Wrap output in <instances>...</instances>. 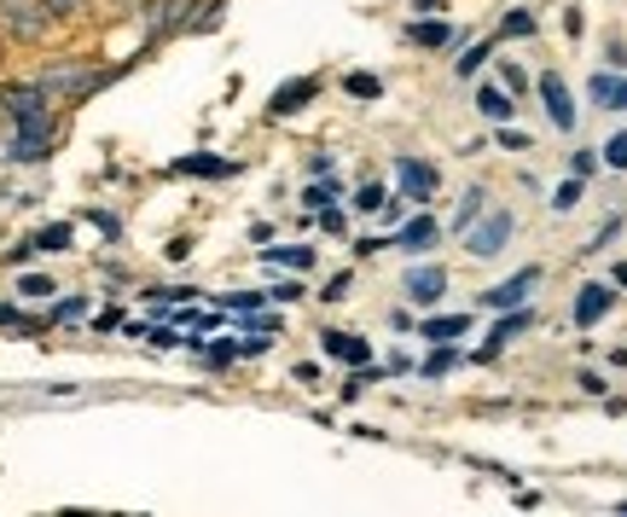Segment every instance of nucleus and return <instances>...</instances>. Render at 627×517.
I'll return each mask as SVG.
<instances>
[{"mask_svg":"<svg viewBox=\"0 0 627 517\" xmlns=\"http://www.w3.org/2000/svg\"><path fill=\"white\" fill-rule=\"evenodd\" d=\"M326 355L349 360V367H366V360H372V344H366L360 331H326Z\"/></svg>","mask_w":627,"mask_h":517,"instance_id":"obj_12","label":"nucleus"},{"mask_svg":"<svg viewBox=\"0 0 627 517\" xmlns=\"http://www.w3.org/2000/svg\"><path fill=\"white\" fill-rule=\"evenodd\" d=\"M540 99H546V117H553V128H575V99H569V88H564V76L558 70H546L540 76Z\"/></svg>","mask_w":627,"mask_h":517,"instance_id":"obj_7","label":"nucleus"},{"mask_svg":"<svg viewBox=\"0 0 627 517\" xmlns=\"http://www.w3.org/2000/svg\"><path fill=\"white\" fill-rule=\"evenodd\" d=\"M146 338H151L157 349H175V344H180V331H175V326H151V331H146Z\"/></svg>","mask_w":627,"mask_h":517,"instance_id":"obj_30","label":"nucleus"},{"mask_svg":"<svg viewBox=\"0 0 627 517\" xmlns=\"http://www.w3.org/2000/svg\"><path fill=\"white\" fill-rule=\"evenodd\" d=\"M349 286H355V279H349V274H337V279H331V286H326L320 297H326V302H344V297H349Z\"/></svg>","mask_w":627,"mask_h":517,"instance_id":"obj_31","label":"nucleus"},{"mask_svg":"<svg viewBox=\"0 0 627 517\" xmlns=\"http://www.w3.org/2000/svg\"><path fill=\"white\" fill-rule=\"evenodd\" d=\"M488 59H494V47H488V41H482V47H470V53H465V59H459V64H454V70H459V76H477V70H482V64H488Z\"/></svg>","mask_w":627,"mask_h":517,"instance_id":"obj_26","label":"nucleus"},{"mask_svg":"<svg viewBox=\"0 0 627 517\" xmlns=\"http://www.w3.org/2000/svg\"><path fill=\"white\" fill-rule=\"evenodd\" d=\"M511 232H517V216L500 203V210H482L477 221L459 232V239H465V250L477 256V262H488V256H500V250L511 245Z\"/></svg>","mask_w":627,"mask_h":517,"instance_id":"obj_1","label":"nucleus"},{"mask_svg":"<svg viewBox=\"0 0 627 517\" xmlns=\"http://www.w3.org/2000/svg\"><path fill=\"white\" fill-rule=\"evenodd\" d=\"M82 308H88L82 297H70V302H59V308H52V320H82Z\"/></svg>","mask_w":627,"mask_h":517,"instance_id":"obj_33","label":"nucleus"},{"mask_svg":"<svg viewBox=\"0 0 627 517\" xmlns=\"http://www.w3.org/2000/svg\"><path fill=\"white\" fill-rule=\"evenodd\" d=\"M36 250H70V227L59 221V227H41L36 232Z\"/></svg>","mask_w":627,"mask_h":517,"instance_id":"obj_24","label":"nucleus"},{"mask_svg":"<svg viewBox=\"0 0 627 517\" xmlns=\"http://www.w3.org/2000/svg\"><path fill=\"white\" fill-rule=\"evenodd\" d=\"M268 302V291H239V297H227V308H261Z\"/></svg>","mask_w":627,"mask_h":517,"instance_id":"obj_35","label":"nucleus"},{"mask_svg":"<svg viewBox=\"0 0 627 517\" xmlns=\"http://www.w3.org/2000/svg\"><path fill=\"white\" fill-rule=\"evenodd\" d=\"M500 36H506V41H517V36H535V12H529V7L506 12V18H500Z\"/></svg>","mask_w":627,"mask_h":517,"instance_id":"obj_19","label":"nucleus"},{"mask_svg":"<svg viewBox=\"0 0 627 517\" xmlns=\"http://www.w3.org/2000/svg\"><path fill=\"white\" fill-rule=\"evenodd\" d=\"M384 203H389V192L378 187V180H372V187H360V192H355V210H366V216H378Z\"/></svg>","mask_w":627,"mask_h":517,"instance_id":"obj_23","label":"nucleus"},{"mask_svg":"<svg viewBox=\"0 0 627 517\" xmlns=\"http://www.w3.org/2000/svg\"><path fill=\"white\" fill-rule=\"evenodd\" d=\"M268 297H273V302H297V297H302V286H273Z\"/></svg>","mask_w":627,"mask_h":517,"instance_id":"obj_39","label":"nucleus"},{"mask_svg":"<svg viewBox=\"0 0 627 517\" xmlns=\"http://www.w3.org/2000/svg\"><path fill=\"white\" fill-rule=\"evenodd\" d=\"M610 239H616V221H605V227H598V232H593V245H581V250H587V256H598V250H605Z\"/></svg>","mask_w":627,"mask_h":517,"instance_id":"obj_32","label":"nucleus"},{"mask_svg":"<svg viewBox=\"0 0 627 517\" xmlns=\"http://www.w3.org/2000/svg\"><path fill=\"white\" fill-rule=\"evenodd\" d=\"M569 169H575V175H593V169H598V158H593V151H575Z\"/></svg>","mask_w":627,"mask_h":517,"instance_id":"obj_37","label":"nucleus"},{"mask_svg":"<svg viewBox=\"0 0 627 517\" xmlns=\"http://www.w3.org/2000/svg\"><path fill=\"white\" fill-rule=\"evenodd\" d=\"M500 82H506L511 93H522V88H529V76H522V70L511 64V59H500Z\"/></svg>","mask_w":627,"mask_h":517,"instance_id":"obj_28","label":"nucleus"},{"mask_svg":"<svg viewBox=\"0 0 627 517\" xmlns=\"http://www.w3.org/2000/svg\"><path fill=\"white\" fill-rule=\"evenodd\" d=\"M0 106H7L12 111V122H52V111H47V88L36 82V88H7V93H0Z\"/></svg>","mask_w":627,"mask_h":517,"instance_id":"obj_5","label":"nucleus"},{"mask_svg":"<svg viewBox=\"0 0 627 517\" xmlns=\"http://www.w3.org/2000/svg\"><path fill=\"white\" fill-rule=\"evenodd\" d=\"M488 210V192L482 187H465V198H459V216H454V232H465L470 221H477Z\"/></svg>","mask_w":627,"mask_h":517,"instance_id":"obj_16","label":"nucleus"},{"mask_svg":"<svg viewBox=\"0 0 627 517\" xmlns=\"http://www.w3.org/2000/svg\"><path fill=\"white\" fill-rule=\"evenodd\" d=\"M407 41L412 47H459V30H454V23H412V30H407Z\"/></svg>","mask_w":627,"mask_h":517,"instance_id":"obj_15","label":"nucleus"},{"mask_svg":"<svg viewBox=\"0 0 627 517\" xmlns=\"http://www.w3.org/2000/svg\"><path fill=\"white\" fill-rule=\"evenodd\" d=\"M535 286H540V268H522V274L500 279L494 291H482V308H494V315H506V308H522Z\"/></svg>","mask_w":627,"mask_h":517,"instance_id":"obj_3","label":"nucleus"},{"mask_svg":"<svg viewBox=\"0 0 627 517\" xmlns=\"http://www.w3.org/2000/svg\"><path fill=\"white\" fill-rule=\"evenodd\" d=\"M436 239H441V227H436V216H412L401 232H396V239H389V245H401L407 256H425V250H436Z\"/></svg>","mask_w":627,"mask_h":517,"instance_id":"obj_10","label":"nucleus"},{"mask_svg":"<svg viewBox=\"0 0 627 517\" xmlns=\"http://www.w3.org/2000/svg\"><path fill=\"white\" fill-rule=\"evenodd\" d=\"M459 367V355H454V344H436V355L425 360V378H441V372H454Z\"/></svg>","mask_w":627,"mask_h":517,"instance_id":"obj_21","label":"nucleus"},{"mask_svg":"<svg viewBox=\"0 0 627 517\" xmlns=\"http://www.w3.org/2000/svg\"><path fill=\"white\" fill-rule=\"evenodd\" d=\"M320 227L326 232H344V210H320Z\"/></svg>","mask_w":627,"mask_h":517,"instance_id":"obj_38","label":"nucleus"},{"mask_svg":"<svg viewBox=\"0 0 627 517\" xmlns=\"http://www.w3.org/2000/svg\"><path fill=\"white\" fill-rule=\"evenodd\" d=\"M441 7V0H412V12H436Z\"/></svg>","mask_w":627,"mask_h":517,"instance_id":"obj_40","label":"nucleus"},{"mask_svg":"<svg viewBox=\"0 0 627 517\" xmlns=\"http://www.w3.org/2000/svg\"><path fill=\"white\" fill-rule=\"evenodd\" d=\"M477 111L488 117V122H511L517 117V99H511V88H477Z\"/></svg>","mask_w":627,"mask_h":517,"instance_id":"obj_14","label":"nucleus"},{"mask_svg":"<svg viewBox=\"0 0 627 517\" xmlns=\"http://www.w3.org/2000/svg\"><path fill=\"white\" fill-rule=\"evenodd\" d=\"M261 262L291 268V274H308V268H314V245H261Z\"/></svg>","mask_w":627,"mask_h":517,"instance_id":"obj_13","label":"nucleus"},{"mask_svg":"<svg viewBox=\"0 0 627 517\" xmlns=\"http://www.w3.org/2000/svg\"><path fill=\"white\" fill-rule=\"evenodd\" d=\"M575 203H581V175L564 180V187L553 192V210H558V216H564V210H575Z\"/></svg>","mask_w":627,"mask_h":517,"instance_id":"obj_25","label":"nucleus"},{"mask_svg":"<svg viewBox=\"0 0 627 517\" xmlns=\"http://www.w3.org/2000/svg\"><path fill=\"white\" fill-rule=\"evenodd\" d=\"M610 308H616V286H605V279H587V286H581V297H575V326H598V320H605L610 315Z\"/></svg>","mask_w":627,"mask_h":517,"instance_id":"obj_4","label":"nucleus"},{"mask_svg":"<svg viewBox=\"0 0 627 517\" xmlns=\"http://www.w3.org/2000/svg\"><path fill=\"white\" fill-rule=\"evenodd\" d=\"M401 297L418 302V308L441 302V297H448V268H412V274L401 279Z\"/></svg>","mask_w":627,"mask_h":517,"instance_id":"obj_6","label":"nucleus"},{"mask_svg":"<svg viewBox=\"0 0 627 517\" xmlns=\"http://www.w3.org/2000/svg\"><path fill=\"white\" fill-rule=\"evenodd\" d=\"M396 187H401V198H412V203H430L436 198V187H441V175L425 163V158H396Z\"/></svg>","mask_w":627,"mask_h":517,"instance_id":"obj_2","label":"nucleus"},{"mask_svg":"<svg viewBox=\"0 0 627 517\" xmlns=\"http://www.w3.org/2000/svg\"><path fill=\"white\" fill-rule=\"evenodd\" d=\"M605 163H610V169H627V135H616V140L605 146Z\"/></svg>","mask_w":627,"mask_h":517,"instance_id":"obj_29","label":"nucleus"},{"mask_svg":"<svg viewBox=\"0 0 627 517\" xmlns=\"http://www.w3.org/2000/svg\"><path fill=\"white\" fill-rule=\"evenodd\" d=\"M302 203H308V210H331V203H337V187H331V180H314V187L302 192Z\"/></svg>","mask_w":627,"mask_h":517,"instance_id":"obj_22","label":"nucleus"},{"mask_svg":"<svg viewBox=\"0 0 627 517\" xmlns=\"http://www.w3.org/2000/svg\"><path fill=\"white\" fill-rule=\"evenodd\" d=\"M314 93H320V82H314V76H291V82H279V88H273L268 111H273V117H291V111L314 106Z\"/></svg>","mask_w":627,"mask_h":517,"instance_id":"obj_8","label":"nucleus"},{"mask_svg":"<svg viewBox=\"0 0 627 517\" xmlns=\"http://www.w3.org/2000/svg\"><path fill=\"white\" fill-rule=\"evenodd\" d=\"M175 175H232V163L227 158H180Z\"/></svg>","mask_w":627,"mask_h":517,"instance_id":"obj_20","label":"nucleus"},{"mask_svg":"<svg viewBox=\"0 0 627 517\" xmlns=\"http://www.w3.org/2000/svg\"><path fill=\"white\" fill-rule=\"evenodd\" d=\"M18 291H23V297H52V279H41V274H23V279H18Z\"/></svg>","mask_w":627,"mask_h":517,"instance_id":"obj_27","label":"nucleus"},{"mask_svg":"<svg viewBox=\"0 0 627 517\" xmlns=\"http://www.w3.org/2000/svg\"><path fill=\"white\" fill-rule=\"evenodd\" d=\"M344 93H349V99H384V82H378V76H366V70H360V76L349 70V76H344Z\"/></svg>","mask_w":627,"mask_h":517,"instance_id":"obj_18","label":"nucleus"},{"mask_svg":"<svg viewBox=\"0 0 627 517\" xmlns=\"http://www.w3.org/2000/svg\"><path fill=\"white\" fill-rule=\"evenodd\" d=\"M76 7H82V0H41V12H47V18H70Z\"/></svg>","mask_w":627,"mask_h":517,"instance_id":"obj_34","label":"nucleus"},{"mask_svg":"<svg viewBox=\"0 0 627 517\" xmlns=\"http://www.w3.org/2000/svg\"><path fill=\"white\" fill-rule=\"evenodd\" d=\"M575 384H581V390H587V396H605V390H610V384H605V378H598V372H581V378H575Z\"/></svg>","mask_w":627,"mask_h":517,"instance_id":"obj_36","label":"nucleus"},{"mask_svg":"<svg viewBox=\"0 0 627 517\" xmlns=\"http://www.w3.org/2000/svg\"><path fill=\"white\" fill-rule=\"evenodd\" d=\"M465 331H470V315H448V320H430L425 338L430 344H454V338H465Z\"/></svg>","mask_w":627,"mask_h":517,"instance_id":"obj_17","label":"nucleus"},{"mask_svg":"<svg viewBox=\"0 0 627 517\" xmlns=\"http://www.w3.org/2000/svg\"><path fill=\"white\" fill-rule=\"evenodd\" d=\"M587 93H593V106H605V111H627V76L598 70L593 82H587Z\"/></svg>","mask_w":627,"mask_h":517,"instance_id":"obj_11","label":"nucleus"},{"mask_svg":"<svg viewBox=\"0 0 627 517\" xmlns=\"http://www.w3.org/2000/svg\"><path fill=\"white\" fill-rule=\"evenodd\" d=\"M47 151H52V122H18L12 158H18V163H41Z\"/></svg>","mask_w":627,"mask_h":517,"instance_id":"obj_9","label":"nucleus"}]
</instances>
